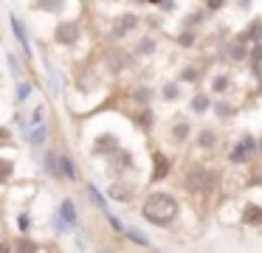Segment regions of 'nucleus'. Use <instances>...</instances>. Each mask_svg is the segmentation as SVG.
<instances>
[{
	"mask_svg": "<svg viewBox=\"0 0 262 253\" xmlns=\"http://www.w3.org/2000/svg\"><path fill=\"white\" fill-rule=\"evenodd\" d=\"M141 219L152 228H161V231H169L172 225L181 219V202L172 191H164V189H155L144 197L141 202Z\"/></svg>",
	"mask_w": 262,
	"mask_h": 253,
	"instance_id": "nucleus-1",
	"label": "nucleus"
},
{
	"mask_svg": "<svg viewBox=\"0 0 262 253\" xmlns=\"http://www.w3.org/2000/svg\"><path fill=\"white\" fill-rule=\"evenodd\" d=\"M220 186V172L209 163H189L181 174V189L194 200H209Z\"/></svg>",
	"mask_w": 262,
	"mask_h": 253,
	"instance_id": "nucleus-2",
	"label": "nucleus"
},
{
	"mask_svg": "<svg viewBox=\"0 0 262 253\" xmlns=\"http://www.w3.org/2000/svg\"><path fill=\"white\" fill-rule=\"evenodd\" d=\"M102 67H104V73L107 76H113V79H119V76H124L127 71H133L136 67V56H133V51L130 48H124L121 42H110L107 48L102 51Z\"/></svg>",
	"mask_w": 262,
	"mask_h": 253,
	"instance_id": "nucleus-3",
	"label": "nucleus"
},
{
	"mask_svg": "<svg viewBox=\"0 0 262 253\" xmlns=\"http://www.w3.org/2000/svg\"><path fill=\"white\" fill-rule=\"evenodd\" d=\"M141 26H144V17L138 11H119L107 28V39L110 42H124V39L136 37L141 31Z\"/></svg>",
	"mask_w": 262,
	"mask_h": 253,
	"instance_id": "nucleus-4",
	"label": "nucleus"
},
{
	"mask_svg": "<svg viewBox=\"0 0 262 253\" xmlns=\"http://www.w3.org/2000/svg\"><path fill=\"white\" fill-rule=\"evenodd\" d=\"M102 160H104V166H107V174H110V177H133V174L138 172L136 155H133V152L127 149L124 144H121L116 152H110L107 157H102Z\"/></svg>",
	"mask_w": 262,
	"mask_h": 253,
	"instance_id": "nucleus-5",
	"label": "nucleus"
},
{
	"mask_svg": "<svg viewBox=\"0 0 262 253\" xmlns=\"http://www.w3.org/2000/svg\"><path fill=\"white\" fill-rule=\"evenodd\" d=\"M256 135L254 132H239V138L231 144V149H228L226 160L231 163V166H251V163L256 160Z\"/></svg>",
	"mask_w": 262,
	"mask_h": 253,
	"instance_id": "nucleus-6",
	"label": "nucleus"
},
{
	"mask_svg": "<svg viewBox=\"0 0 262 253\" xmlns=\"http://www.w3.org/2000/svg\"><path fill=\"white\" fill-rule=\"evenodd\" d=\"M82 22L79 20H74V17H62V20H57V26H54V31H51V39H54V45H59V48H68V51H74L76 45L82 42Z\"/></svg>",
	"mask_w": 262,
	"mask_h": 253,
	"instance_id": "nucleus-7",
	"label": "nucleus"
},
{
	"mask_svg": "<svg viewBox=\"0 0 262 253\" xmlns=\"http://www.w3.org/2000/svg\"><path fill=\"white\" fill-rule=\"evenodd\" d=\"M214 56H217V62H226V65H245V59H248V42H243L237 34H228L226 39L217 42Z\"/></svg>",
	"mask_w": 262,
	"mask_h": 253,
	"instance_id": "nucleus-8",
	"label": "nucleus"
},
{
	"mask_svg": "<svg viewBox=\"0 0 262 253\" xmlns=\"http://www.w3.org/2000/svg\"><path fill=\"white\" fill-rule=\"evenodd\" d=\"M124 116L130 118L133 129L141 132L144 138H149V135L155 132V127H158V112H155L152 104H133L124 110Z\"/></svg>",
	"mask_w": 262,
	"mask_h": 253,
	"instance_id": "nucleus-9",
	"label": "nucleus"
},
{
	"mask_svg": "<svg viewBox=\"0 0 262 253\" xmlns=\"http://www.w3.org/2000/svg\"><path fill=\"white\" fill-rule=\"evenodd\" d=\"M149 163H152V172H149V186H161L166 183V180L172 177V172H175V160H172L169 152L158 149V146H152L149 149Z\"/></svg>",
	"mask_w": 262,
	"mask_h": 253,
	"instance_id": "nucleus-10",
	"label": "nucleus"
},
{
	"mask_svg": "<svg viewBox=\"0 0 262 253\" xmlns=\"http://www.w3.org/2000/svg\"><path fill=\"white\" fill-rule=\"evenodd\" d=\"M26 141L31 149H42L48 144V124H46V107H34L31 118L26 121Z\"/></svg>",
	"mask_w": 262,
	"mask_h": 253,
	"instance_id": "nucleus-11",
	"label": "nucleus"
},
{
	"mask_svg": "<svg viewBox=\"0 0 262 253\" xmlns=\"http://www.w3.org/2000/svg\"><path fill=\"white\" fill-rule=\"evenodd\" d=\"M54 231L57 234H65V231H74L76 225H79V208H76L74 197H62L57 205V211H54Z\"/></svg>",
	"mask_w": 262,
	"mask_h": 253,
	"instance_id": "nucleus-12",
	"label": "nucleus"
},
{
	"mask_svg": "<svg viewBox=\"0 0 262 253\" xmlns=\"http://www.w3.org/2000/svg\"><path fill=\"white\" fill-rule=\"evenodd\" d=\"M138 183L133 177H113L107 186V200L119 202V205H130L133 200L138 197Z\"/></svg>",
	"mask_w": 262,
	"mask_h": 253,
	"instance_id": "nucleus-13",
	"label": "nucleus"
},
{
	"mask_svg": "<svg viewBox=\"0 0 262 253\" xmlns=\"http://www.w3.org/2000/svg\"><path fill=\"white\" fill-rule=\"evenodd\" d=\"M192 135H194V121L186 116V112L172 116V121H169V141L178 146V149H183V146L192 141Z\"/></svg>",
	"mask_w": 262,
	"mask_h": 253,
	"instance_id": "nucleus-14",
	"label": "nucleus"
},
{
	"mask_svg": "<svg viewBox=\"0 0 262 253\" xmlns=\"http://www.w3.org/2000/svg\"><path fill=\"white\" fill-rule=\"evenodd\" d=\"M158 45H161V39L155 31H141V34H136V39L130 42V51H133L136 59H152V56L158 54Z\"/></svg>",
	"mask_w": 262,
	"mask_h": 253,
	"instance_id": "nucleus-15",
	"label": "nucleus"
},
{
	"mask_svg": "<svg viewBox=\"0 0 262 253\" xmlns=\"http://www.w3.org/2000/svg\"><path fill=\"white\" fill-rule=\"evenodd\" d=\"M175 79L183 87H203L206 84V65L203 62H186V65H181V71L175 73Z\"/></svg>",
	"mask_w": 262,
	"mask_h": 253,
	"instance_id": "nucleus-16",
	"label": "nucleus"
},
{
	"mask_svg": "<svg viewBox=\"0 0 262 253\" xmlns=\"http://www.w3.org/2000/svg\"><path fill=\"white\" fill-rule=\"evenodd\" d=\"M192 144L198 146L200 152H214L220 146V129L214 124H203V127H194Z\"/></svg>",
	"mask_w": 262,
	"mask_h": 253,
	"instance_id": "nucleus-17",
	"label": "nucleus"
},
{
	"mask_svg": "<svg viewBox=\"0 0 262 253\" xmlns=\"http://www.w3.org/2000/svg\"><path fill=\"white\" fill-rule=\"evenodd\" d=\"M209 112L214 116V121H217V124H231L234 118L239 116V107L234 104V101L228 99V96H214V99H211Z\"/></svg>",
	"mask_w": 262,
	"mask_h": 253,
	"instance_id": "nucleus-18",
	"label": "nucleus"
},
{
	"mask_svg": "<svg viewBox=\"0 0 262 253\" xmlns=\"http://www.w3.org/2000/svg\"><path fill=\"white\" fill-rule=\"evenodd\" d=\"M121 146V138L116 132H99L96 138L91 141V155L93 157H107L110 152H116Z\"/></svg>",
	"mask_w": 262,
	"mask_h": 253,
	"instance_id": "nucleus-19",
	"label": "nucleus"
},
{
	"mask_svg": "<svg viewBox=\"0 0 262 253\" xmlns=\"http://www.w3.org/2000/svg\"><path fill=\"white\" fill-rule=\"evenodd\" d=\"M124 99L130 101V104H152V101L158 99V90L149 82H136L133 87H127Z\"/></svg>",
	"mask_w": 262,
	"mask_h": 253,
	"instance_id": "nucleus-20",
	"label": "nucleus"
},
{
	"mask_svg": "<svg viewBox=\"0 0 262 253\" xmlns=\"http://www.w3.org/2000/svg\"><path fill=\"white\" fill-rule=\"evenodd\" d=\"M211 99H214V96L206 87H192V96L186 99V110L192 112V116H209Z\"/></svg>",
	"mask_w": 262,
	"mask_h": 253,
	"instance_id": "nucleus-21",
	"label": "nucleus"
},
{
	"mask_svg": "<svg viewBox=\"0 0 262 253\" xmlns=\"http://www.w3.org/2000/svg\"><path fill=\"white\" fill-rule=\"evenodd\" d=\"M59 177H62V183H79L82 180L79 163L74 160L68 149H59Z\"/></svg>",
	"mask_w": 262,
	"mask_h": 253,
	"instance_id": "nucleus-22",
	"label": "nucleus"
},
{
	"mask_svg": "<svg viewBox=\"0 0 262 253\" xmlns=\"http://www.w3.org/2000/svg\"><path fill=\"white\" fill-rule=\"evenodd\" d=\"M200 28H189V26H181V31L178 34H172V42L178 45L181 51H194L200 45Z\"/></svg>",
	"mask_w": 262,
	"mask_h": 253,
	"instance_id": "nucleus-23",
	"label": "nucleus"
},
{
	"mask_svg": "<svg viewBox=\"0 0 262 253\" xmlns=\"http://www.w3.org/2000/svg\"><path fill=\"white\" fill-rule=\"evenodd\" d=\"M74 84H76L79 93H91V90L99 87V76L93 73L91 65H79V67H76V73H74Z\"/></svg>",
	"mask_w": 262,
	"mask_h": 253,
	"instance_id": "nucleus-24",
	"label": "nucleus"
},
{
	"mask_svg": "<svg viewBox=\"0 0 262 253\" xmlns=\"http://www.w3.org/2000/svg\"><path fill=\"white\" fill-rule=\"evenodd\" d=\"M158 90V99L164 101V104H178V101H183V84L178 82V79H164L161 82Z\"/></svg>",
	"mask_w": 262,
	"mask_h": 253,
	"instance_id": "nucleus-25",
	"label": "nucleus"
},
{
	"mask_svg": "<svg viewBox=\"0 0 262 253\" xmlns=\"http://www.w3.org/2000/svg\"><path fill=\"white\" fill-rule=\"evenodd\" d=\"M237 37L243 39V42L254 45V42H262V14H254L248 22H245V28H239Z\"/></svg>",
	"mask_w": 262,
	"mask_h": 253,
	"instance_id": "nucleus-26",
	"label": "nucleus"
},
{
	"mask_svg": "<svg viewBox=\"0 0 262 253\" xmlns=\"http://www.w3.org/2000/svg\"><path fill=\"white\" fill-rule=\"evenodd\" d=\"M42 172L51 180L62 183V177H59V146H46V152H42Z\"/></svg>",
	"mask_w": 262,
	"mask_h": 253,
	"instance_id": "nucleus-27",
	"label": "nucleus"
},
{
	"mask_svg": "<svg viewBox=\"0 0 262 253\" xmlns=\"http://www.w3.org/2000/svg\"><path fill=\"white\" fill-rule=\"evenodd\" d=\"M239 222L245 225V228H262V205L254 200H248L243 205V211H239Z\"/></svg>",
	"mask_w": 262,
	"mask_h": 253,
	"instance_id": "nucleus-28",
	"label": "nucleus"
},
{
	"mask_svg": "<svg viewBox=\"0 0 262 253\" xmlns=\"http://www.w3.org/2000/svg\"><path fill=\"white\" fill-rule=\"evenodd\" d=\"M231 90H234V76L231 73L220 71V73H214V76L209 79V93L211 96H228Z\"/></svg>",
	"mask_w": 262,
	"mask_h": 253,
	"instance_id": "nucleus-29",
	"label": "nucleus"
},
{
	"mask_svg": "<svg viewBox=\"0 0 262 253\" xmlns=\"http://www.w3.org/2000/svg\"><path fill=\"white\" fill-rule=\"evenodd\" d=\"M245 65L251 67L254 82H262V42L248 45V59H245Z\"/></svg>",
	"mask_w": 262,
	"mask_h": 253,
	"instance_id": "nucleus-30",
	"label": "nucleus"
},
{
	"mask_svg": "<svg viewBox=\"0 0 262 253\" xmlns=\"http://www.w3.org/2000/svg\"><path fill=\"white\" fill-rule=\"evenodd\" d=\"M9 22H12V28H14V37H17V42L23 45V51H26V59H31V42H29V31H26L23 20H20L17 14H9Z\"/></svg>",
	"mask_w": 262,
	"mask_h": 253,
	"instance_id": "nucleus-31",
	"label": "nucleus"
},
{
	"mask_svg": "<svg viewBox=\"0 0 262 253\" xmlns=\"http://www.w3.org/2000/svg\"><path fill=\"white\" fill-rule=\"evenodd\" d=\"M31 9L42 14H62L68 9V0H31Z\"/></svg>",
	"mask_w": 262,
	"mask_h": 253,
	"instance_id": "nucleus-32",
	"label": "nucleus"
},
{
	"mask_svg": "<svg viewBox=\"0 0 262 253\" xmlns=\"http://www.w3.org/2000/svg\"><path fill=\"white\" fill-rule=\"evenodd\" d=\"M209 22V11L200 6V9H192V11H186V17L181 20V26H189V28H200L203 31V26Z\"/></svg>",
	"mask_w": 262,
	"mask_h": 253,
	"instance_id": "nucleus-33",
	"label": "nucleus"
},
{
	"mask_svg": "<svg viewBox=\"0 0 262 253\" xmlns=\"http://www.w3.org/2000/svg\"><path fill=\"white\" fill-rule=\"evenodd\" d=\"M12 250H17V253H34V250H40V242H37L31 234H20V236H14Z\"/></svg>",
	"mask_w": 262,
	"mask_h": 253,
	"instance_id": "nucleus-34",
	"label": "nucleus"
},
{
	"mask_svg": "<svg viewBox=\"0 0 262 253\" xmlns=\"http://www.w3.org/2000/svg\"><path fill=\"white\" fill-rule=\"evenodd\" d=\"M14 174H17V163H14L12 157L0 155V186H9L14 180Z\"/></svg>",
	"mask_w": 262,
	"mask_h": 253,
	"instance_id": "nucleus-35",
	"label": "nucleus"
},
{
	"mask_svg": "<svg viewBox=\"0 0 262 253\" xmlns=\"http://www.w3.org/2000/svg\"><path fill=\"white\" fill-rule=\"evenodd\" d=\"M31 93H34V84L26 82V79H17V96H14V101H17V104H26V101L31 99Z\"/></svg>",
	"mask_w": 262,
	"mask_h": 253,
	"instance_id": "nucleus-36",
	"label": "nucleus"
},
{
	"mask_svg": "<svg viewBox=\"0 0 262 253\" xmlns=\"http://www.w3.org/2000/svg\"><path fill=\"white\" fill-rule=\"evenodd\" d=\"M121 234H124L127 239L133 242V245H141V247H152V242L147 239V234H141V231H138V228H124V231H121Z\"/></svg>",
	"mask_w": 262,
	"mask_h": 253,
	"instance_id": "nucleus-37",
	"label": "nucleus"
},
{
	"mask_svg": "<svg viewBox=\"0 0 262 253\" xmlns=\"http://www.w3.org/2000/svg\"><path fill=\"white\" fill-rule=\"evenodd\" d=\"M228 3H231V0H203V9L209 11V17H214V14H220V11H226Z\"/></svg>",
	"mask_w": 262,
	"mask_h": 253,
	"instance_id": "nucleus-38",
	"label": "nucleus"
},
{
	"mask_svg": "<svg viewBox=\"0 0 262 253\" xmlns=\"http://www.w3.org/2000/svg\"><path fill=\"white\" fill-rule=\"evenodd\" d=\"M251 174H248V186H254V189H262V163H251Z\"/></svg>",
	"mask_w": 262,
	"mask_h": 253,
	"instance_id": "nucleus-39",
	"label": "nucleus"
},
{
	"mask_svg": "<svg viewBox=\"0 0 262 253\" xmlns=\"http://www.w3.org/2000/svg\"><path fill=\"white\" fill-rule=\"evenodd\" d=\"M88 197H91L93 202H96L99 208H102V214H107V208H104V200H102V194H99V189L93 183H88Z\"/></svg>",
	"mask_w": 262,
	"mask_h": 253,
	"instance_id": "nucleus-40",
	"label": "nucleus"
},
{
	"mask_svg": "<svg viewBox=\"0 0 262 253\" xmlns=\"http://www.w3.org/2000/svg\"><path fill=\"white\" fill-rule=\"evenodd\" d=\"M17 228H20V234H31V217H29V211L17 214Z\"/></svg>",
	"mask_w": 262,
	"mask_h": 253,
	"instance_id": "nucleus-41",
	"label": "nucleus"
},
{
	"mask_svg": "<svg viewBox=\"0 0 262 253\" xmlns=\"http://www.w3.org/2000/svg\"><path fill=\"white\" fill-rule=\"evenodd\" d=\"M155 6H158V11H161V14H172V11L178 9V3H175V0H155Z\"/></svg>",
	"mask_w": 262,
	"mask_h": 253,
	"instance_id": "nucleus-42",
	"label": "nucleus"
},
{
	"mask_svg": "<svg viewBox=\"0 0 262 253\" xmlns=\"http://www.w3.org/2000/svg\"><path fill=\"white\" fill-rule=\"evenodd\" d=\"M0 146H12V132H9V127H3V124H0Z\"/></svg>",
	"mask_w": 262,
	"mask_h": 253,
	"instance_id": "nucleus-43",
	"label": "nucleus"
},
{
	"mask_svg": "<svg viewBox=\"0 0 262 253\" xmlns=\"http://www.w3.org/2000/svg\"><path fill=\"white\" fill-rule=\"evenodd\" d=\"M234 3H237V9H243V11L254 9V0H234Z\"/></svg>",
	"mask_w": 262,
	"mask_h": 253,
	"instance_id": "nucleus-44",
	"label": "nucleus"
},
{
	"mask_svg": "<svg viewBox=\"0 0 262 253\" xmlns=\"http://www.w3.org/2000/svg\"><path fill=\"white\" fill-rule=\"evenodd\" d=\"M9 65H12V71H14V73H17V76H20V65H17V59H14V56H12V54H9Z\"/></svg>",
	"mask_w": 262,
	"mask_h": 253,
	"instance_id": "nucleus-45",
	"label": "nucleus"
},
{
	"mask_svg": "<svg viewBox=\"0 0 262 253\" xmlns=\"http://www.w3.org/2000/svg\"><path fill=\"white\" fill-rule=\"evenodd\" d=\"M6 250H12V242L3 239V242H0V253H6Z\"/></svg>",
	"mask_w": 262,
	"mask_h": 253,
	"instance_id": "nucleus-46",
	"label": "nucleus"
},
{
	"mask_svg": "<svg viewBox=\"0 0 262 253\" xmlns=\"http://www.w3.org/2000/svg\"><path fill=\"white\" fill-rule=\"evenodd\" d=\"M256 155H259V157H262V132H259V135H256Z\"/></svg>",
	"mask_w": 262,
	"mask_h": 253,
	"instance_id": "nucleus-47",
	"label": "nucleus"
},
{
	"mask_svg": "<svg viewBox=\"0 0 262 253\" xmlns=\"http://www.w3.org/2000/svg\"><path fill=\"white\" fill-rule=\"evenodd\" d=\"M136 6H155V0H133Z\"/></svg>",
	"mask_w": 262,
	"mask_h": 253,
	"instance_id": "nucleus-48",
	"label": "nucleus"
},
{
	"mask_svg": "<svg viewBox=\"0 0 262 253\" xmlns=\"http://www.w3.org/2000/svg\"><path fill=\"white\" fill-rule=\"evenodd\" d=\"M96 3H113V0H96Z\"/></svg>",
	"mask_w": 262,
	"mask_h": 253,
	"instance_id": "nucleus-49",
	"label": "nucleus"
},
{
	"mask_svg": "<svg viewBox=\"0 0 262 253\" xmlns=\"http://www.w3.org/2000/svg\"><path fill=\"white\" fill-rule=\"evenodd\" d=\"M0 84H3V73H0Z\"/></svg>",
	"mask_w": 262,
	"mask_h": 253,
	"instance_id": "nucleus-50",
	"label": "nucleus"
}]
</instances>
